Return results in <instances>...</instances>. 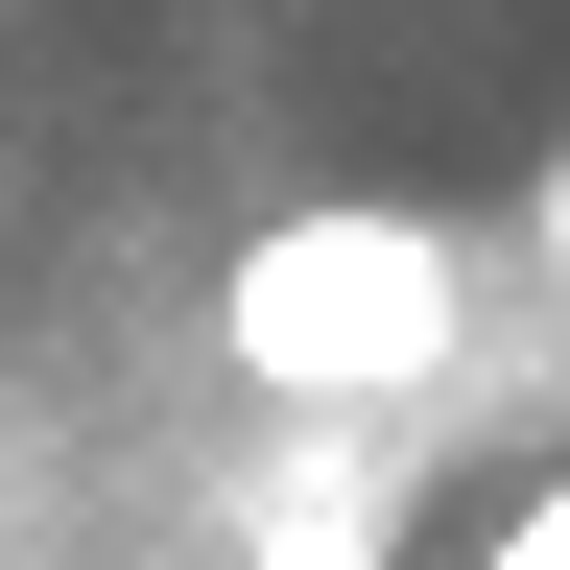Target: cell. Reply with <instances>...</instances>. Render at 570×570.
<instances>
[{
  "instance_id": "obj_4",
  "label": "cell",
  "mask_w": 570,
  "mask_h": 570,
  "mask_svg": "<svg viewBox=\"0 0 570 570\" xmlns=\"http://www.w3.org/2000/svg\"><path fill=\"white\" fill-rule=\"evenodd\" d=\"M523 285L570 309V142H547V190H523Z\"/></svg>"
},
{
  "instance_id": "obj_2",
  "label": "cell",
  "mask_w": 570,
  "mask_h": 570,
  "mask_svg": "<svg viewBox=\"0 0 570 570\" xmlns=\"http://www.w3.org/2000/svg\"><path fill=\"white\" fill-rule=\"evenodd\" d=\"M404 452H428V428H381V404H356L333 452H285V475L238 499V570H381V547H404Z\"/></svg>"
},
{
  "instance_id": "obj_1",
  "label": "cell",
  "mask_w": 570,
  "mask_h": 570,
  "mask_svg": "<svg viewBox=\"0 0 570 570\" xmlns=\"http://www.w3.org/2000/svg\"><path fill=\"white\" fill-rule=\"evenodd\" d=\"M214 356H238L262 404H309V428H356V404H452L475 381V238L452 214H404V190H333V214H262L238 262H214Z\"/></svg>"
},
{
  "instance_id": "obj_3",
  "label": "cell",
  "mask_w": 570,
  "mask_h": 570,
  "mask_svg": "<svg viewBox=\"0 0 570 570\" xmlns=\"http://www.w3.org/2000/svg\"><path fill=\"white\" fill-rule=\"evenodd\" d=\"M452 570H570V452H547V475H523V499H499V523H475V547H452Z\"/></svg>"
}]
</instances>
